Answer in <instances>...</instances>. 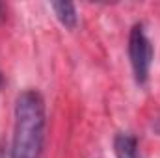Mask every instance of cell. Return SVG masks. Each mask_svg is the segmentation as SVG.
Wrapping results in <instances>:
<instances>
[{"label": "cell", "mask_w": 160, "mask_h": 158, "mask_svg": "<svg viewBox=\"0 0 160 158\" xmlns=\"http://www.w3.org/2000/svg\"><path fill=\"white\" fill-rule=\"evenodd\" d=\"M50 9L54 11L56 19L67 28V30H75L78 24V15H77V7L73 2H50Z\"/></svg>", "instance_id": "3957f363"}, {"label": "cell", "mask_w": 160, "mask_h": 158, "mask_svg": "<svg viewBox=\"0 0 160 158\" xmlns=\"http://www.w3.org/2000/svg\"><path fill=\"white\" fill-rule=\"evenodd\" d=\"M0 158H6V153H4V149L0 147Z\"/></svg>", "instance_id": "8992f818"}, {"label": "cell", "mask_w": 160, "mask_h": 158, "mask_svg": "<svg viewBox=\"0 0 160 158\" xmlns=\"http://www.w3.org/2000/svg\"><path fill=\"white\" fill-rule=\"evenodd\" d=\"M4 19H6V6L0 4V21H4Z\"/></svg>", "instance_id": "5b68a950"}, {"label": "cell", "mask_w": 160, "mask_h": 158, "mask_svg": "<svg viewBox=\"0 0 160 158\" xmlns=\"http://www.w3.org/2000/svg\"><path fill=\"white\" fill-rule=\"evenodd\" d=\"M2 84H4V77H2V73H0V87H2Z\"/></svg>", "instance_id": "52a82bcc"}, {"label": "cell", "mask_w": 160, "mask_h": 158, "mask_svg": "<svg viewBox=\"0 0 160 158\" xmlns=\"http://www.w3.org/2000/svg\"><path fill=\"white\" fill-rule=\"evenodd\" d=\"M116 158H138V140L128 132H119L114 138Z\"/></svg>", "instance_id": "277c9868"}, {"label": "cell", "mask_w": 160, "mask_h": 158, "mask_svg": "<svg viewBox=\"0 0 160 158\" xmlns=\"http://www.w3.org/2000/svg\"><path fill=\"white\" fill-rule=\"evenodd\" d=\"M45 143V101L39 91L24 89L15 101L11 158H41Z\"/></svg>", "instance_id": "6da1fadb"}, {"label": "cell", "mask_w": 160, "mask_h": 158, "mask_svg": "<svg viewBox=\"0 0 160 158\" xmlns=\"http://www.w3.org/2000/svg\"><path fill=\"white\" fill-rule=\"evenodd\" d=\"M128 58L132 65L134 80L138 86H143L149 78L151 63H153V45L145 34V26L136 22L128 34Z\"/></svg>", "instance_id": "7a4b0ae2"}]
</instances>
